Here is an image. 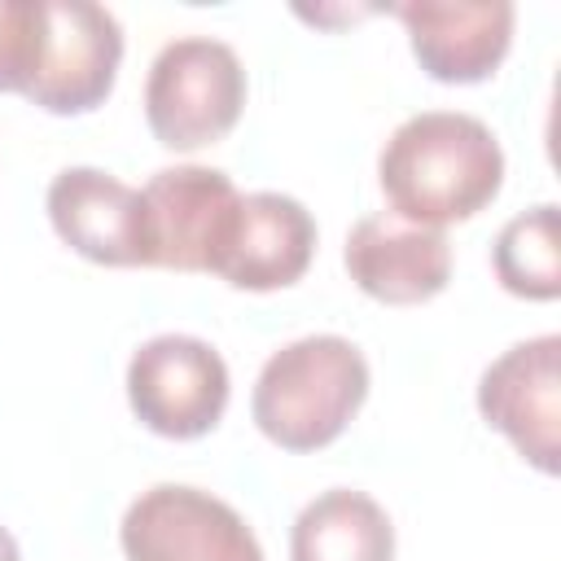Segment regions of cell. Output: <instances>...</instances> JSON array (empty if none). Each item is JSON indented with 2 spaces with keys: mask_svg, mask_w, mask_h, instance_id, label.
Masks as SVG:
<instances>
[{
  "mask_svg": "<svg viewBox=\"0 0 561 561\" xmlns=\"http://www.w3.org/2000/svg\"><path fill=\"white\" fill-rule=\"evenodd\" d=\"M495 280L530 302H552L561 294V215L552 202L513 215L491 250Z\"/></svg>",
  "mask_w": 561,
  "mask_h": 561,
  "instance_id": "14",
  "label": "cell"
},
{
  "mask_svg": "<svg viewBox=\"0 0 561 561\" xmlns=\"http://www.w3.org/2000/svg\"><path fill=\"white\" fill-rule=\"evenodd\" d=\"M245 105L241 57L210 35L171 39L145 79V118L167 149H202L224 140Z\"/></svg>",
  "mask_w": 561,
  "mask_h": 561,
  "instance_id": "3",
  "label": "cell"
},
{
  "mask_svg": "<svg viewBox=\"0 0 561 561\" xmlns=\"http://www.w3.org/2000/svg\"><path fill=\"white\" fill-rule=\"evenodd\" d=\"M316 254V219L289 193H245L228 241L219 250L215 276L232 289H285L294 285Z\"/></svg>",
  "mask_w": 561,
  "mask_h": 561,
  "instance_id": "12",
  "label": "cell"
},
{
  "mask_svg": "<svg viewBox=\"0 0 561 561\" xmlns=\"http://www.w3.org/2000/svg\"><path fill=\"white\" fill-rule=\"evenodd\" d=\"M153 267L215 272L241 206L237 184L215 167H162L145 188Z\"/></svg>",
  "mask_w": 561,
  "mask_h": 561,
  "instance_id": "8",
  "label": "cell"
},
{
  "mask_svg": "<svg viewBox=\"0 0 561 561\" xmlns=\"http://www.w3.org/2000/svg\"><path fill=\"white\" fill-rule=\"evenodd\" d=\"M346 272L351 280L390 307L430 302L451 280V245L443 228H421L399 219L394 210L364 215L346 232Z\"/></svg>",
  "mask_w": 561,
  "mask_h": 561,
  "instance_id": "11",
  "label": "cell"
},
{
  "mask_svg": "<svg viewBox=\"0 0 561 561\" xmlns=\"http://www.w3.org/2000/svg\"><path fill=\"white\" fill-rule=\"evenodd\" d=\"M127 403L162 438H202L228 408V364L193 333H158L127 364Z\"/></svg>",
  "mask_w": 561,
  "mask_h": 561,
  "instance_id": "4",
  "label": "cell"
},
{
  "mask_svg": "<svg viewBox=\"0 0 561 561\" xmlns=\"http://www.w3.org/2000/svg\"><path fill=\"white\" fill-rule=\"evenodd\" d=\"M421 70L438 83H482L513 44L508 0H408L394 4Z\"/></svg>",
  "mask_w": 561,
  "mask_h": 561,
  "instance_id": "10",
  "label": "cell"
},
{
  "mask_svg": "<svg viewBox=\"0 0 561 561\" xmlns=\"http://www.w3.org/2000/svg\"><path fill=\"white\" fill-rule=\"evenodd\" d=\"M127 561H263L245 517L210 491L158 482L140 491L118 526Z\"/></svg>",
  "mask_w": 561,
  "mask_h": 561,
  "instance_id": "5",
  "label": "cell"
},
{
  "mask_svg": "<svg viewBox=\"0 0 561 561\" xmlns=\"http://www.w3.org/2000/svg\"><path fill=\"white\" fill-rule=\"evenodd\" d=\"M48 31V0H0V92H26Z\"/></svg>",
  "mask_w": 561,
  "mask_h": 561,
  "instance_id": "15",
  "label": "cell"
},
{
  "mask_svg": "<svg viewBox=\"0 0 561 561\" xmlns=\"http://www.w3.org/2000/svg\"><path fill=\"white\" fill-rule=\"evenodd\" d=\"M289 561H394V526L373 495L333 486L294 517Z\"/></svg>",
  "mask_w": 561,
  "mask_h": 561,
  "instance_id": "13",
  "label": "cell"
},
{
  "mask_svg": "<svg viewBox=\"0 0 561 561\" xmlns=\"http://www.w3.org/2000/svg\"><path fill=\"white\" fill-rule=\"evenodd\" d=\"M368 399V359L337 333H311L267 355L250 416L285 451L329 447Z\"/></svg>",
  "mask_w": 561,
  "mask_h": 561,
  "instance_id": "2",
  "label": "cell"
},
{
  "mask_svg": "<svg viewBox=\"0 0 561 561\" xmlns=\"http://www.w3.org/2000/svg\"><path fill=\"white\" fill-rule=\"evenodd\" d=\"M0 561H22V552H18V539L0 526Z\"/></svg>",
  "mask_w": 561,
  "mask_h": 561,
  "instance_id": "16",
  "label": "cell"
},
{
  "mask_svg": "<svg viewBox=\"0 0 561 561\" xmlns=\"http://www.w3.org/2000/svg\"><path fill=\"white\" fill-rule=\"evenodd\" d=\"M390 210L421 228L478 215L504 184V149L495 131L460 110H421L403 118L377 158Z\"/></svg>",
  "mask_w": 561,
  "mask_h": 561,
  "instance_id": "1",
  "label": "cell"
},
{
  "mask_svg": "<svg viewBox=\"0 0 561 561\" xmlns=\"http://www.w3.org/2000/svg\"><path fill=\"white\" fill-rule=\"evenodd\" d=\"M48 219L57 237L105 267H153L149 210L140 188L101 167H66L48 184Z\"/></svg>",
  "mask_w": 561,
  "mask_h": 561,
  "instance_id": "9",
  "label": "cell"
},
{
  "mask_svg": "<svg viewBox=\"0 0 561 561\" xmlns=\"http://www.w3.org/2000/svg\"><path fill=\"white\" fill-rule=\"evenodd\" d=\"M478 412L539 473H557L561 451V337L539 333L508 346L478 381Z\"/></svg>",
  "mask_w": 561,
  "mask_h": 561,
  "instance_id": "6",
  "label": "cell"
},
{
  "mask_svg": "<svg viewBox=\"0 0 561 561\" xmlns=\"http://www.w3.org/2000/svg\"><path fill=\"white\" fill-rule=\"evenodd\" d=\"M123 61V26L110 9L88 0H48V31L31 88L22 92L48 114L96 110Z\"/></svg>",
  "mask_w": 561,
  "mask_h": 561,
  "instance_id": "7",
  "label": "cell"
}]
</instances>
